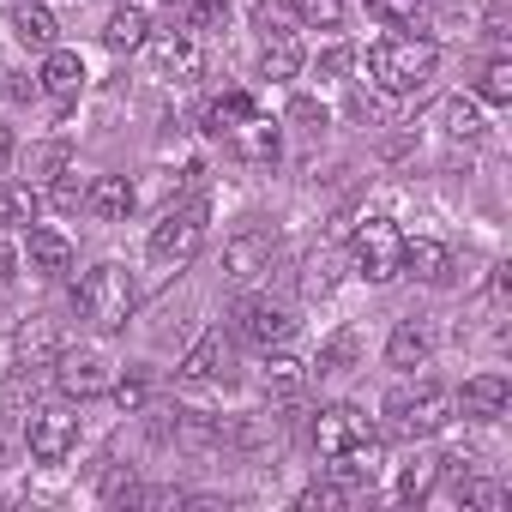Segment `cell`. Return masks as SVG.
<instances>
[{
	"instance_id": "1",
	"label": "cell",
	"mask_w": 512,
	"mask_h": 512,
	"mask_svg": "<svg viewBox=\"0 0 512 512\" xmlns=\"http://www.w3.org/2000/svg\"><path fill=\"white\" fill-rule=\"evenodd\" d=\"M434 67H440V49H434L428 37H386V43L368 49V73H374V85H380L386 97L422 91V85L434 79Z\"/></svg>"
},
{
	"instance_id": "2",
	"label": "cell",
	"mask_w": 512,
	"mask_h": 512,
	"mask_svg": "<svg viewBox=\"0 0 512 512\" xmlns=\"http://www.w3.org/2000/svg\"><path fill=\"white\" fill-rule=\"evenodd\" d=\"M133 302H139V290H133V278H127V266H91L85 278H79V290H73V308H79V320H91L97 332H121L127 320H133Z\"/></svg>"
},
{
	"instance_id": "3",
	"label": "cell",
	"mask_w": 512,
	"mask_h": 512,
	"mask_svg": "<svg viewBox=\"0 0 512 512\" xmlns=\"http://www.w3.org/2000/svg\"><path fill=\"white\" fill-rule=\"evenodd\" d=\"M452 410H458V398H452L446 386H434V380L398 386V392L386 398V428H392L398 440H428V434H440V428L452 422Z\"/></svg>"
},
{
	"instance_id": "4",
	"label": "cell",
	"mask_w": 512,
	"mask_h": 512,
	"mask_svg": "<svg viewBox=\"0 0 512 512\" xmlns=\"http://www.w3.org/2000/svg\"><path fill=\"white\" fill-rule=\"evenodd\" d=\"M350 266H356V278H368V284L404 278V229H398L392 217H362L356 235H350Z\"/></svg>"
},
{
	"instance_id": "5",
	"label": "cell",
	"mask_w": 512,
	"mask_h": 512,
	"mask_svg": "<svg viewBox=\"0 0 512 512\" xmlns=\"http://www.w3.org/2000/svg\"><path fill=\"white\" fill-rule=\"evenodd\" d=\"M199 241H205V217H199V205L169 211V217L151 229V266H157V272H181L193 253H199Z\"/></svg>"
},
{
	"instance_id": "6",
	"label": "cell",
	"mask_w": 512,
	"mask_h": 512,
	"mask_svg": "<svg viewBox=\"0 0 512 512\" xmlns=\"http://www.w3.org/2000/svg\"><path fill=\"white\" fill-rule=\"evenodd\" d=\"M55 386H61L67 398H103V392L115 386L109 356H103V350H61V356H55Z\"/></svg>"
},
{
	"instance_id": "7",
	"label": "cell",
	"mask_w": 512,
	"mask_h": 512,
	"mask_svg": "<svg viewBox=\"0 0 512 512\" xmlns=\"http://www.w3.org/2000/svg\"><path fill=\"white\" fill-rule=\"evenodd\" d=\"M25 446H31L37 464H61V458L79 446V416H73V410H37V416L25 422Z\"/></svg>"
},
{
	"instance_id": "8",
	"label": "cell",
	"mask_w": 512,
	"mask_h": 512,
	"mask_svg": "<svg viewBox=\"0 0 512 512\" xmlns=\"http://www.w3.org/2000/svg\"><path fill=\"white\" fill-rule=\"evenodd\" d=\"M241 338L247 344H260V350H272V344H284L290 332H296V314L284 308V302H272V296H253V302H241Z\"/></svg>"
},
{
	"instance_id": "9",
	"label": "cell",
	"mask_w": 512,
	"mask_h": 512,
	"mask_svg": "<svg viewBox=\"0 0 512 512\" xmlns=\"http://www.w3.org/2000/svg\"><path fill=\"white\" fill-rule=\"evenodd\" d=\"M229 151H235L241 163H253V169H272L278 151H284V133H278V121H266L260 109H253V115L229 133Z\"/></svg>"
},
{
	"instance_id": "10",
	"label": "cell",
	"mask_w": 512,
	"mask_h": 512,
	"mask_svg": "<svg viewBox=\"0 0 512 512\" xmlns=\"http://www.w3.org/2000/svg\"><path fill=\"white\" fill-rule=\"evenodd\" d=\"M374 428H368V416L356 410V404H326L320 416H314V446L332 458V452H344V446H356V440H368Z\"/></svg>"
},
{
	"instance_id": "11",
	"label": "cell",
	"mask_w": 512,
	"mask_h": 512,
	"mask_svg": "<svg viewBox=\"0 0 512 512\" xmlns=\"http://www.w3.org/2000/svg\"><path fill=\"white\" fill-rule=\"evenodd\" d=\"M25 266L37 278H61L73 266V241L61 229H49V223H25Z\"/></svg>"
},
{
	"instance_id": "12",
	"label": "cell",
	"mask_w": 512,
	"mask_h": 512,
	"mask_svg": "<svg viewBox=\"0 0 512 512\" xmlns=\"http://www.w3.org/2000/svg\"><path fill=\"white\" fill-rule=\"evenodd\" d=\"M133 205H139V193H133L127 175H97V181H85V211H91L97 223H127Z\"/></svg>"
},
{
	"instance_id": "13",
	"label": "cell",
	"mask_w": 512,
	"mask_h": 512,
	"mask_svg": "<svg viewBox=\"0 0 512 512\" xmlns=\"http://www.w3.org/2000/svg\"><path fill=\"white\" fill-rule=\"evenodd\" d=\"M404 272H416L422 284H452V247L446 241H434V235H416V241H404Z\"/></svg>"
},
{
	"instance_id": "14",
	"label": "cell",
	"mask_w": 512,
	"mask_h": 512,
	"mask_svg": "<svg viewBox=\"0 0 512 512\" xmlns=\"http://www.w3.org/2000/svg\"><path fill=\"white\" fill-rule=\"evenodd\" d=\"M37 79H43V91H49L55 103H73V97L85 91V61H79L73 49H49V55H43V73H37Z\"/></svg>"
},
{
	"instance_id": "15",
	"label": "cell",
	"mask_w": 512,
	"mask_h": 512,
	"mask_svg": "<svg viewBox=\"0 0 512 512\" xmlns=\"http://www.w3.org/2000/svg\"><path fill=\"white\" fill-rule=\"evenodd\" d=\"M506 404H512V380H506V374H476V380H464V416L494 422V416H506Z\"/></svg>"
},
{
	"instance_id": "16",
	"label": "cell",
	"mask_w": 512,
	"mask_h": 512,
	"mask_svg": "<svg viewBox=\"0 0 512 512\" xmlns=\"http://www.w3.org/2000/svg\"><path fill=\"white\" fill-rule=\"evenodd\" d=\"M374 476H380V440H374V434L356 440V446H344V452H332V482L362 488V482H374Z\"/></svg>"
},
{
	"instance_id": "17",
	"label": "cell",
	"mask_w": 512,
	"mask_h": 512,
	"mask_svg": "<svg viewBox=\"0 0 512 512\" xmlns=\"http://www.w3.org/2000/svg\"><path fill=\"white\" fill-rule=\"evenodd\" d=\"M428 350H434V332H428L422 320H398L392 338H386V362H392V368H422Z\"/></svg>"
},
{
	"instance_id": "18",
	"label": "cell",
	"mask_w": 512,
	"mask_h": 512,
	"mask_svg": "<svg viewBox=\"0 0 512 512\" xmlns=\"http://www.w3.org/2000/svg\"><path fill=\"white\" fill-rule=\"evenodd\" d=\"M266 260H272V241H266V235H235V241L223 247V266H229L235 284H253V278L266 272Z\"/></svg>"
},
{
	"instance_id": "19",
	"label": "cell",
	"mask_w": 512,
	"mask_h": 512,
	"mask_svg": "<svg viewBox=\"0 0 512 512\" xmlns=\"http://www.w3.org/2000/svg\"><path fill=\"white\" fill-rule=\"evenodd\" d=\"M260 73H266V79H296V73H302V43H296V31H284V25L266 31Z\"/></svg>"
},
{
	"instance_id": "20",
	"label": "cell",
	"mask_w": 512,
	"mask_h": 512,
	"mask_svg": "<svg viewBox=\"0 0 512 512\" xmlns=\"http://www.w3.org/2000/svg\"><path fill=\"white\" fill-rule=\"evenodd\" d=\"M13 350H19V368H55L61 338H55V326H49V320H25V326H19V338H13Z\"/></svg>"
},
{
	"instance_id": "21",
	"label": "cell",
	"mask_w": 512,
	"mask_h": 512,
	"mask_svg": "<svg viewBox=\"0 0 512 512\" xmlns=\"http://www.w3.org/2000/svg\"><path fill=\"white\" fill-rule=\"evenodd\" d=\"M260 386H266V398L290 404V398H302V392H308V362H296V356H266Z\"/></svg>"
},
{
	"instance_id": "22",
	"label": "cell",
	"mask_w": 512,
	"mask_h": 512,
	"mask_svg": "<svg viewBox=\"0 0 512 512\" xmlns=\"http://www.w3.org/2000/svg\"><path fill=\"white\" fill-rule=\"evenodd\" d=\"M13 37L25 43V49H55V13L43 7V0H19L13 7Z\"/></svg>"
},
{
	"instance_id": "23",
	"label": "cell",
	"mask_w": 512,
	"mask_h": 512,
	"mask_svg": "<svg viewBox=\"0 0 512 512\" xmlns=\"http://www.w3.org/2000/svg\"><path fill=\"white\" fill-rule=\"evenodd\" d=\"M145 37H151V19H145V7H115V13H109V25H103V43H109L115 55H127V49H145Z\"/></svg>"
},
{
	"instance_id": "24",
	"label": "cell",
	"mask_w": 512,
	"mask_h": 512,
	"mask_svg": "<svg viewBox=\"0 0 512 512\" xmlns=\"http://www.w3.org/2000/svg\"><path fill=\"white\" fill-rule=\"evenodd\" d=\"M151 55H157V67H163V73H175V79H193V73H199V43H193V31L157 37V43H151Z\"/></svg>"
},
{
	"instance_id": "25",
	"label": "cell",
	"mask_w": 512,
	"mask_h": 512,
	"mask_svg": "<svg viewBox=\"0 0 512 512\" xmlns=\"http://www.w3.org/2000/svg\"><path fill=\"white\" fill-rule=\"evenodd\" d=\"M223 362H229V344H223V332H205V338H199V344L181 356V380H193V386H199V380H211Z\"/></svg>"
},
{
	"instance_id": "26",
	"label": "cell",
	"mask_w": 512,
	"mask_h": 512,
	"mask_svg": "<svg viewBox=\"0 0 512 512\" xmlns=\"http://www.w3.org/2000/svg\"><path fill=\"white\" fill-rule=\"evenodd\" d=\"M253 109H260V103H253L247 91H223V97H217V103L205 109V133H217V139H229V133H235V127H241V121H247Z\"/></svg>"
},
{
	"instance_id": "27",
	"label": "cell",
	"mask_w": 512,
	"mask_h": 512,
	"mask_svg": "<svg viewBox=\"0 0 512 512\" xmlns=\"http://www.w3.org/2000/svg\"><path fill=\"white\" fill-rule=\"evenodd\" d=\"M440 121H446L452 139H476V133H482V103H476V97H446Z\"/></svg>"
},
{
	"instance_id": "28",
	"label": "cell",
	"mask_w": 512,
	"mask_h": 512,
	"mask_svg": "<svg viewBox=\"0 0 512 512\" xmlns=\"http://www.w3.org/2000/svg\"><path fill=\"white\" fill-rule=\"evenodd\" d=\"M434 482H440V458H416L398 470V500H428Z\"/></svg>"
},
{
	"instance_id": "29",
	"label": "cell",
	"mask_w": 512,
	"mask_h": 512,
	"mask_svg": "<svg viewBox=\"0 0 512 512\" xmlns=\"http://www.w3.org/2000/svg\"><path fill=\"white\" fill-rule=\"evenodd\" d=\"M31 211H37L31 181H0V223H31Z\"/></svg>"
},
{
	"instance_id": "30",
	"label": "cell",
	"mask_w": 512,
	"mask_h": 512,
	"mask_svg": "<svg viewBox=\"0 0 512 512\" xmlns=\"http://www.w3.org/2000/svg\"><path fill=\"white\" fill-rule=\"evenodd\" d=\"M476 103H512V61H506V55H494V61L482 67Z\"/></svg>"
},
{
	"instance_id": "31",
	"label": "cell",
	"mask_w": 512,
	"mask_h": 512,
	"mask_svg": "<svg viewBox=\"0 0 512 512\" xmlns=\"http://www.w3.org/2000/svg\"><path fill=\"white\" fill-rule=\"evenodd\" d=\"M458 500H464V506H476V512H500V506H506V488H500V482H482V476H470V470H464Z\"/></svg>"
},
{
	"instance_id": "32",
	"label": "cell",
	"mask_w": 512,
	"mask_h": 512,
	"mask_svg": "<svg viewBox=\"0 0 512 512\" xmlns=\"http://www.w3.org/2000/svg\"><path fill=\"white\" fill-rule=\"evenodd\" d=\"M344 500H350L344 482H314V488H302V512H332V506H344Z\"/></svg>"
},
{
	"instance_id": "33",
	"label": "cell",
	"mask_w": 512,
	"mask_h": 512,
	"mask_svg": "<svg viewBox=\"0 0 512 512\" xmlns=\"http://www.w3.org/2000/svg\"><path fill=\"white\" fill-rule=\"evenodd\" d=\"M350 356H356V338H350V332H338V338L320 350V374H344V368H350Z\"/></svg>"
},
{
	"instance_id": "34",
	"label": "cell",
	"mask_w": 512,
	"mask_h": 512,
	"mask_svg": "<svg viewBox=\"0 0 512 512\" xmlns=\"http://www.w3.org/2000/svg\"><path fill=\"white\" fill-rule=\"evenodd\" d=\"M278 7H296V19L308 25H338V0H278Z\"/></svg>"
},
{
	"instance_id": "35",
	"label": "cell",
	"mask_w": 512,
	"mask_h": 512,
	"mask_svg": "<svg viewBox=\"0 0 512 512\" xmlns=\"http://www.w3.org/2000/svg\"><path fill=\"white\" fill-rule=\"evenodd\" d=\"M290 121H302L308 133H320V127H326V109H320V103H308V97H296V103H290Z\"/></svg>"
},
{
	"instance_id": "36",
	"label": "cell",
	"mask_w": 512,
	"mask_h": 512,
	"mask_svg": "<svg viewBox=\"0 0 512 512\" xmlns=\"http://www.w3.org/2000/svg\"><path fill=\"white\" fill-rule=\"evenodd\" d=\"M109 392H115V398H121L127 410H139V404H145V380H139V374H133V380H115Z\"/></svg>"
},
{
	"instance_id": "37",
	"label": "cell",
	"mask_w": 512,
	"mask_h": 512,
	"mask_svg": "<svg viewBox=\"0 0 512 512\" xmlns=\"http://www.w3.org/2000/svg\"><path fill=\"white\" fill-rule=\"evenodd\" d=\"M133 488H139V482H133V470H109V482H103V500H121V494L133 500Z\"/></svg>"
},
{
	"instance_id": "38",
	"label": "cell",
	"mask_w": 512,
	"mask_h": 512,
	"mask_svg": "<svg viewBox=\"0 0 512 512\" xmlns=\"http://www.w3.org/2000/svg\"><path fill=\"white\" fill-rule=\"evenodd\" d=\"M217 19H223V0H199V7H193V37H199V31H211Z\"/></svg>"
},
{
	"instance_id": "39",
	"label": "cell",
	"mask_w": 512,
	"mask_h": 512,
	"mask_svg": "<svg viewBox=\"0 0 512 512\" xmlns=\"http://www.w3.org/2000/svg\"><path fill=\"white\" fill-rule=\"evenodd\" d=\"M320 67H326V73H344V67H350V49H332V55H326Z\"/></svg>"
},
{
	"instance_id": "40",
	"label": "cell",
	"mask_w": 512,
	"mask_h": 512,
	"mask_svg": "<svg viewBox=\"0 0 512 512\" xmlns=\"http://www.w3.org/2000/svg\"><path fill=\"white\" fill-rule=\"evenodd\" d=\"M7 151H13V127L0 121V163H7Z\"/></svg>"
}]
</instances>
